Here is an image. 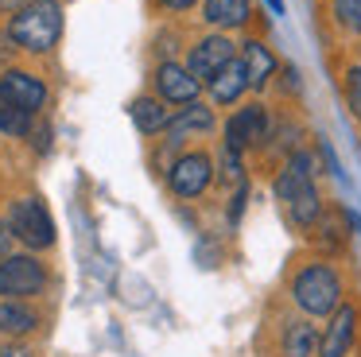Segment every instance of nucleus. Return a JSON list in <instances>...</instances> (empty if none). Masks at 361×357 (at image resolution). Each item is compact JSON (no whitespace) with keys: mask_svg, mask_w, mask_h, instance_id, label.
Masks as SVG:
<instances>
[{"mask_svg":"<svg viewBox=\"0 0 361 357\" xmlns=\"http://www.w3.org/2000/svg\"><path fill=\"white\" fill-rule=\"evenodd\" d=\"M206 85H210L214 105H233V101H241V93L249 90V74H245V62H241V59H233L229 66H221Z\"/></svg>","mask_w":361,"mask_h":357,"instance_id":"4468645a","label":"nucleus"},{"mask_svg":"<svg viewBox=\"0 0 361 357\" xmlns=\"http://www.w3.org/2000/svg\"><path fill=\"white\" fill-rule=\"evenodd\" d=\"M319 338L322 334L311 326V318H291L283 322V334H280V353L283 357H319Z\"/></svg>","mask_w":361,"mask_h":357,"instance_id":"f8f14e48","label":"nucleus"},{"mask_svg":"<svg viewBox=\"0 0 361 357\" xmlns=\"http://www.w3.org/2000/svg\"><path fill=\"white\" fill-rule=\"evenodd\" d=\"M8 35L20 51H32V54L51 51L63 35V4L59 0H32L24 12L12 16Z\"/></svg>","mask_w":361,"mask_h":357,"instance_id":"f03ea898","label":"nucleus"},{"mask_svg":"<svg viewBox=\"0 0 361 357\" xmlns=\"http://www.w3.org/2000/svg\"><path fill=\"white\" fill-rule=\"evenodd\" d=\"M357 326H361V310H357V303L345 299L342 307L326 318V326H322L319 357H350L353 341H357Z\"/></svg>","mask_w":361,"mask_h":357,"instance_id":"423d86ee","label":"nucleus"},{"mask_svg":"<svg viewBox=\"0 0 361 357\" xmlns=\"http://www.w3.org/2000/svg\"><path fill=\"white\" fill-rule=\"evenodd\" d=\"M319 155H322V163H326V171H330V175H338V178H342V163H338L334 147H330L326 140H319Z\"/></svg>","mask_w":361,"mask_h":357,"instance_id":"b1692460","label":"nucleus"},{"mask_svg":"<svg viewBox=\"0 0 361 357\" xmlns=\"http://www.w3.org/2000/svg\"><path fill=\"white\" fill-rule=\"evenodd\" d=\"M283 210H288V222L295 225V229H314V225L322 222V214H326L319 186H307V190L295 194V198H291Z\"/></svg>","mask_w":361,"mask_h":357,"instance_id":"a211bd4d","label":"nucleus"},{"mask_svg":"<svg viewBox=\"0 0 361 357\" xmlns=\"http://www.w3.org/2000/svg\"><path fill=\"white\" fill-rule=\"evenodd\" d=\"M241 62H245V74H249V90H264L268 78L280 70L276 54L268 51L260 39H249V43H241Z\"/></svg>","mask_w":361,"mask_h":357,"instance_id":"2eb2a0df","label":"nucleus"},{"mask_svg":"<svg viewBox=\"0 0 361 357\" xmlns=\"http://www.w3.org/2000/svg\"><path fill=\"white\" fill-rule=\"evenodd\" d=\"M0 357H20V353H12V349H4V346H0Z\"/></svg>","mask_w":361,"mask_h":357,"instance_id":"c85d7f7f","label":"nucleus"},{"mask_svg":"<svg viewBox=\"0 0 361 357\" xmlns=\"http://www.w3.org/2000/svg\"><path fill=\"white\" fill-rule=\"evenodd\" d=\"M264 140H272V124H268V109L260 101L237 109L226 121V147H233V152L245 155L249 147H260Z\"/></svg>","mask_w":361,"mask_h":357,"instance_id":"39448f33","label":"nucleus"},{"mask_svg":"<svg viewBox=\"0 0 361 357\" xmlns=\"http://www.w3.org/2000/svg\"><path fill=\"white\" fill-rule=\"evenodd\" d=\"M214 178V163L206 152H183L167 171V186L175 198H198Z\"/></svg>","mask_w":361,"mask_h":357,"instance_id":"0eeeda50","label":"nucleus"},{"mask_svg":"<svg viewBox=\"0 0 361 357\" xmlns=\"http://www.w3.org/2000/svg\"><path fill=\"white\" fill-rule=\"evenodd\" d=\"M202 20L214 31H233L245 28L252 20V0H206L202 4Z\"/></svg>","mask_w":361,"mask_h":357,"instance_id":"ddd939ff","label":"nucleus"},{"mask_svg":"<svg viewBox=\"0 0 361 357\" xmlns=\"http://www.w3.org/2000/svg\"><path fill=\"white\" fill-rule=\"evenodd\" d=\"M233 59H237L233 39H229L226 31H210L206 39H198V43L190 47V54H187V70L198 78V82H210V78L218 74L221 66H229Z\"/></svg>","mask_w":361,"mask_h":357,"instance_id":"6e6552de","label":"nucleus"},{"mask_svg":"<svg viewBox=\"0 0 361 357\" xmlns=\"http://www.w3.org/2000/svg\"><path fill=\"white\" fill-rule=\"evenodd\" d=\"M342 90H345V105H350V113L361 121V66H350V70H345Z\"/></svg>","mask_w":361,"mask_h":357,"instance_id":"4be33fe9","label":"nucleus"},{"mask_svg":"<svg viewBox=\"0 0 361 357\" xmlns=\"http://www.w3.org/2000/svg\"><path fill=\"white\" fill-rule=\"evenodd\" d=\"M268 8H272L276 16H283V0H268Z\"/></svg>","mask_w":361,"mask_h":357,"instance_id":"cd10ccee","label":"nucleus"},{"mask_svg":"<svg viewBox=\"0 0 361 357\" xmlns=\"http://www.w3.org/2000/svg\"><path fill=\"white\" fill-rule=\"evenodd\" d=\"M334 20L342 23L345 31L361 35V0H334Z\"/></svg>","mask_w":361,"mask_h":357,"instance_id":"412c9836","label":"nucleus"},{"mask_svg":"<svg viewBox=\"0 0 361 357\" xmlns=\"http://www.w3.org/2000/svg\"><path fill=\"white\" fill-rule=\"evenodd\" d=\"M35 124V116H27L24 109H16L4 93H0V132H8V136H27Z\"/></svg>","mask_w":361,"mask_h":357,"instance_id":"aec40b11","label":"nucleus"},{"mask_svg":"<svg viewBox=\"0 0 361 357\" xmlns=\"http://www.w3.org/2000/svg\"><path fill=\"white\" fill-rule=\"evenodd\" d=\"M288 295L307 318H330L345 303L342 272L326 260H307L295 268V276L288 284Z\"/></svg>","mask_w":361,"mask_h":357,"instance_id":"f257e3e1","label":"nucleus"},{"mask_svg":"<svg viewBox=\"0 0 361 357\" xmlns=\"http://www.w3.org/2000/svg\"><path fill=\"white\" fill-rule=\"evenodd\" d=\"M35 326H39V315L27 303L0 299V338H27Z\"/></svg>","mask_w":361,"mask_h":357,"instance_id":"f3484780","label":"nucleus"},{"mask_svg":"<svg viewBox=\"0 0 361 357\" xmlns=\"http://www.w3.org/2000/svg\"><path fill=\"white\" fill-rule=\"evenodd\" d=\"M27 4H32V0H0V12H8V16H16V12H24Z\"/></svg>","mask_w":361,"mask_h":357,"instance_id":"a878e982","label":"nucleus"},{"mask_svg":"<svg viewBox=\"0 0 361 357\" xmlns=\"http://www.w3.org/2000/svg\"><path fill=\"white\" fill-rule=\"evenodd\" d=\"M307 186H314V152L295 147V152L288 155V163L280 167V175H276L272 194H276V202L288 206V202L295 198V194H303Z\"/></svg>","mask_w":361,"mask_h":357,"instance_id":"9d476101","label":"nucleus"},{"mask_svg":"<svg viewBox=\"0 0 361 357\" xmlns=\"http://www.w3.org/2000/svg\"><path fill=\"white\" fill-rule=\"evenodd\" d=\"M12 237H20L27 248H51L55 245V222L39 198H20L8 214Z\"/></svg>","mask_w":361,"mask_h":357,"instance_id":"20e7f679","label":"nucleus"},{"mask_svg":"<svg viewBox=\"0 0 361 357\" xmlns=\"http://www.w3.org/2000/svg\"><path fill=\"white\" fill-rule=\"evenodd\" d=\"M214 128V109L210 105H202V101H190L187 109H179V113L171 116V140L167 144H179V136L183 132H210Z\"/></svg>","mask_w":361,"mask_h":357,"instance_id":"6ab92c4d","label":"nucleus"},{"mask_svg":"<svg viewBox=\"0 0 361 357\" xmlns=\"http://www.w3.org/2000/svg\"><path fill=\"white\" fill-rule=\"evenodd\" d=\"M0 93H4L16 109H24L27 116H35L47 105V85H43V78L32 74V70H4V74H0Z\"/></svg>","mask_w":361,"mask_h":357,"instance_id":"1a4fd4ad","label":"nucleus"},{"mask_svg":"<svg viewBox=\"0 0 361 357\" xmlns=\"http://www.w3.org/2000/svg\"><path fill=\"white\" fill-rule=\"evenodd\" d=\"M159 4H167V8H175V12H187V8H195L198 0H159Z\"/></svg>","mask_w":361,"mask_h":357,"instance_id":"bb28decb","label":"nucleus"},{"mask_svg":"<svg viewBox=\"0 0 361 357\" xmlns=\"http://www.w3.org/2000/svg\"><path fill=\"white\" fill-rule=\"evenodd\" d=\"M133 124L144 132V136H156V132H167L171 128V109H167V101L164 97H136L133 101Z\"/></svg>","mask_w":361,"mask_h":357,"instance_id":"dca6fc26","label":"nucleus"},{"mask_svg":"<svg viewBox=\"0 0 361 357\" xmlns=\"http://www.w3.org/2000/svg\"><path fill=\"white\" fill-rule=\"evenodd\" d=\"M51 284L47 276V264L39 260V256L32 253H16V256H4L0 260V295L4 299H35V295H43Z\"/></svg>","mask_w":361,"mask_h":357,"instance_id":"7ed1b4c3","label":"nucleus"},{"mask_svg":"<svg viewBox=\"0 0 361 357\" xmlns=\"http://www.w3.org/2000/svg\"><path fill=\"white\" fill-rule=\"evenodd\" d=\"M156 90L167 105H190V101H198L202 82H198L187 66H179V62H164V66L156 70Z\"/></svg>","mask_w":361,"mask_h":357,"instance_id":"9b49d317","label":"nucleus"},{"mask_svg":"<svg viewBox=\"0 0 361 357\" xmlns=\"http://www.w3.org/2000/svg\"><path fill=\"white\" fill-rule=\"evenodd\" d=\"M245 202H249V183H241L237 186V194H233V202H229V222H241V210H245Z\"/></svg>","mask_w":361,"mask_h":357,"instance_id":"5701e85b","label":"nucleus"},{"mask_svg":"<svg viewBox=\"0 0 361 357\" xmlns=\"http://www.w3.org/2000/svg\"><path fill=\"white\" fill-rule=\"evenodd\" d=\"M8 248H12V229H8V222L0 217V260H4V256H12Z\"/></svg>","mask_w":361,"mask_h":357,"instance_id":"393cba45","label":"nucleus"}]
</instances>
